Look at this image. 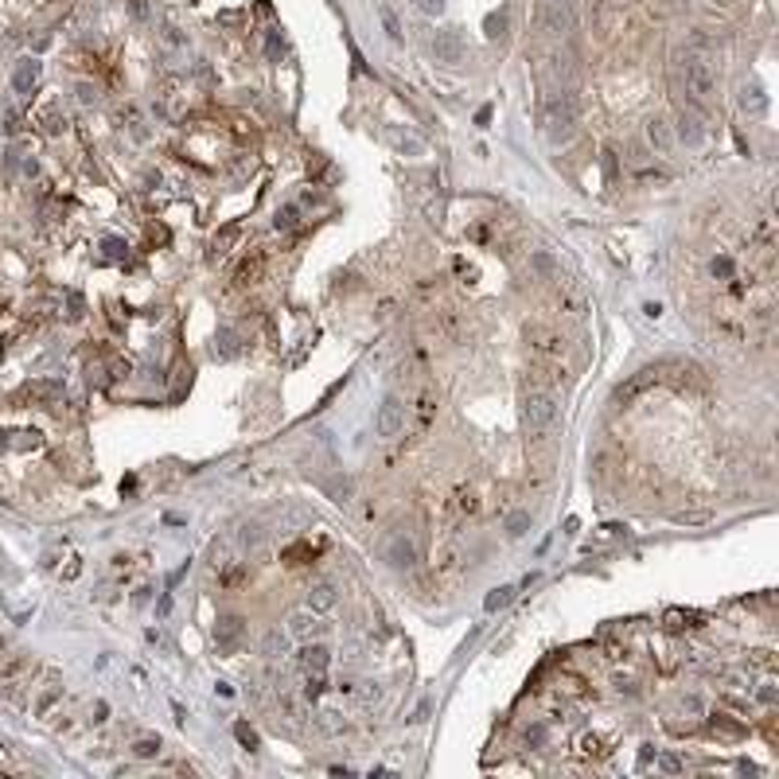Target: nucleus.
<instances>
[{
	"instance_id": "obj_19",
	"label": "nucleus",
	"mask_w": 779,
	"mask_h": 779,
	"mask_svg": "<svg viewBox=\"0 0 779 779\" xmlns=\"http://www.w3.org/2000/svg\"><path fill=\"white\" fill-rule=\"evenodd\" d=\"M288 643H293V635H288V632L269 628V632L261 635V655H265V659H281V655H288Z\"/></svg>"
},
{
	"instance_id": "obj_15",
	"label": "nucleus",
	"mask_w": 779,
	"mask_h": 779,
	"mask_svg": "<svg viewBox=\"0 0 779 779\" xmlns=\"http://www.w3.org/2000/svg\"><path fill=\"white\" fill-rule=\"evenodd\" d=\"M324 628H327V623H320L312 608H300V612H293V616H288V628H285V632L293 635V639H308L312 632H324Z\"/></svg>"
},
{
	"instance_id": "obj_14",
	"label": "nucleus",
	"mask_w": 779,
	"mask_h": 779,
	"mask_svg": "<svg viewBox=\"0 0 779 779\" xmlns=\"http://www.w3.org/2000/svg\"><path fill=\"white\" fill-rule=\"evenodd\" d=\"M242 238V222H227V227L218 230L215 238H211V249H207V261H222V257L234 249V242Z\"/></svg>"
},
{
	"instance_id": "obj_51",
	"label": "nucleus",
	"mask_w": 779,
	"mask_h": 779,
	"mask_svg": "<svg viewBox=\"0 0 779 779\" xmlns=\"http://www.w3.org/2000/svg\"><path fill=\"white\" fill-rule=\"evenodd\" d=\"M79 98H82V101H94L98 94H94V86H79Z\"/></svg>"
},
{
	"instance_id": "obj_30",
	"label": "nucleus",
	"mask_w": 779,
	"mask_h": 779,
	"mask_svg": "<svg viewBox=\"0 0 779 779\" xmlns=\"http://www.w3.org/2000/svg\"><path fill=\"white\" fill-rule=\"evenodd\" d=\"M507 24H511V20H507V12H503V8L491 12V16L484 20V35H487V40H499V35H507Z\"/></svg>"
},
{
	"instance_id": "obj_36",
	"label": "nucleus",
	"mask_w": 779,
	"mask_h": 779,
	"mask_svg": "<svg viewBox=\"0 0 779 779\" xmlns=\"http://www.w3.org/2000/svg\"><path fill=\"white\" fill-rule=\"evenodd\" d=\"M324 690H327V682H324V671H312V674H308V682H304V698H308V701H316V698H320V694H324Z\"/></svg>"
},
{
	"instance_id": "obj_55",
	"label": "nucleus",
	"mask_w": 779,
	"mask_h": 779,
	"mask_svg": "<svg viewBox=\"0 0 779 779\" xmlns=\"http://www.w3.org/2000/svg\"><path fill=\"white\" fill-rule=\"evenodd\" d=\"M557 4H569V0H557Z\"/></svg>"
},
{
	"instance_id": "obj_54",
	"label": "nucleus",
	"mask_w": 779,
	"mask_h": 779,
	"mask_svg": "<svg viewBox=\"0 0 779 779\" xmlns=\"http://www.w3.org/2000/svg\"><path fill=\"white\" fill-rule=\"evenodd\" d=\"M4 444H8V441H4V433H0V448H4Z\"/></svg>"
},
{
	"instance_id": "obj_35",
	"label": "nucleus",
	"mask_w": 779,
	"mask_h": 779,
	"mask_svg": "<svg viewBox=\"0 0 779 779\" xmlns=\"http://www.w3.org/2000/svg\"><path fill=\"white\" fill-rule=\"evenodd\" d=\"M526 530H530V511H514L511 518H507V534H511V538H523Z\"/></svg>"
},
{
	"instance_id": "obj_25",
	"label": "nucleus",
	"mask_w": 779,
	"mask_h": 779,
	"mask_svg": "<svg viewBox=\"0 0 779 779\" xmlns=\"http://www.w3.org/2000/svg\"><path fill=\"white\" fill-rule=\"evenodd\" d=\"M273 227L281 230V234H285V230H296V227H300V207H296V203H285V207H277Z\"/></svg>"
},
{
	"instance_id": "obj_7",
	"label": "nucleus",
	"mask_w": 779,
	"mask_h": 779,
	"mask_svg": "<svg viewBox=\"0 0 779 779\" xmlns=\"http://www.w3.org/2000/svg\"><path fill=\"white\" fill-rule=\"evenodd\" d=\"M538 24H542V31H550V35H565V31H573L569 4H557V0H542V4H538Z\"/></svg>"
},
{
	"instance_id": "obj_27",
	"label": "nucleus",
	"mask_w": 779,
	"mask_h": 779,
	"mask_svg": "<svg viewBox=\"0 0 779 779\" xmlns=\"http://www.w3.org/2000/svg\"><path fill=\"white\" fill-rule=\"evenodd\" d=\"M215 355L218 359H234L238 355V336L230 331V327H222V331L215 336Z\"/></svg>"
},
{
	"instance_id": "obj_46",
	"label": "nucleus",
	"mask_w": 779,
	"mask_h": 779,
	"mask_svg": "<svg viewBox=\"0 0 779 779\" xmlns=\"http://www.w3.org/2000/svg\"><path fill=\"white\" fill-rule=\"evenodd\" d=\"M659 768H662V771H671V776H678V771H682V760L666 752V756H659Z\"/></svg>"
},
{
	"instance_id": "obj_45",
	"label": "nucleus",
	"mask_w": 779,
	"mask_h": 779,
	"mask_svg": "<svg viewBox=\"0 0 779 779\" xmlns=\"http://www.w3.org/2000/svg\"><path fill=\"white\" fill-rule=\"evenodd\" d=\"M581 752H584V756H600V752H604L600 737H584V740H581Z\"/></svg>"
},
{
	"instance_id": "obj_18",
	"label": "nucleus",
	"mask_w": 779,
	"mask_h": 779,
	"mask_svg": "<svg viewBox=\"0 0 779 779\" xmlns=\"http://www.w3.org/2000/svg\"><path fill=\"white\" fill-rule=\"evenodd\" d=\"M24 397L51 405V402H59V397H63V382H55V378H40V382L24 386Z\"/></svg>"
},
{
	"instance_id": "obj_41",
	"label": "nucleus",
	"mask_w": 779,
	"mask_h": 779,
	"mask_svg": "<svg viewBox=\"0 0 779 779\" xmlns=\"http://www.w3.org/2000/svg\"><path fill=\"white\" fill-rule=\"evenodd\" d=\"M429 417H433V397L425 394L421 402H417V425L425 429V425H429Z\"/></svg>"
},
{
	"instance_id": "obj_24",
	"label": "nucleus",
	"mask_w": 779,
	"mask_h": 779,
	"mask_svg": "<svg viewBox=\"0 0 779 779\" xmlns=\"http://www.w3.org/2000/svg\"><path fill=\"white\" fill-rule=\"evenodd\" d=\"M40 125H43V133H47V137H63V133H67V113H63L59 106H47L40 113Z\"/></svg>"
},
{
	"instance_id": "obj_1",
	"label": "nucleus",
	"mask_w": 779,
	"mask_h": 779,
	"mask_svg": "<svg viewBox=\"0 0 779 779\" xmlns=\"http://www.w3.org/2000/svg\"><path fill=\"white\" fill-rule=\"evenodd\" d=\"M542 129L550 145H569L573 133H577V101L573 94H553L542 106Z\"/></svg>"
},
{
	"instance_id": "obj_43",
	"label": "nucleus",
	"mask_w": 779,
	"mask_h": 779,
	"mask_svg": "<svg viewBox=\"0 0 779 779\" xmlns=\"http://www.w3.org/2000/svg\"><path fill=\"white\" fill-rule=\"evenodd\" d=\"M417 8L425 16H444V0H417Z\"/></svg>"
},
{
	"instance_id": "obj_49",
	"label": "nucleus",
	"mask_w": 779,
	"mask_h": 779,
	"mask_svg": "<svg viewBox=\"0 0 779 779\" xmlns=\"http://www.w3.org/2000/svg\"><path fill=\"white\" fill-rule=\"evenodd\" d=\"M487 121H491V106H484L479 113H475V125H487Z\"/></svg>"
},
{
	"instance_id": "obj_44",
	"label": "nucleus",
	"mask_w": 779,
	"mask_h": 779,
	"mask_svg": "<svg viewBox=\"0 0 779 779\" xmlns=\"http://www.w3.org/2000/svg\"><path fill=\"white\" fill-rule=\"evenodd\" d=\"M106 257H113V261L125 257V242H121V238H106Z\"/></svg>"
},
{
	"instance_id": "obj_4",
	"label": "nucleus",
	"mask_w": 779,
	"mask_h": 779,
	"mask_svg": "<svg viewBox=\"0 0 779 779\" xmlns=\"http://www.w3.org/2000/svg\"><path fill=\"white\" fill-rule=\"evenodd\" d=\"M405 429V402L397 394H390L382 405H378V417H375V433L386 436V441H394V436H402Z\"/></svg>"
},
{
	"instance_id": "obj_40",
	"label": "nucleus",
	"mask_w": 779,
	"mask_h": 779,
	"mask_svg": "<svg viewBox=\"0 0 779 779\" xmlns=\"http://www.w3.org/2000/svg\"><path fill=\"white\" fill-rule=\"evenodd\" d=\"M756 698L764 701V705H776V701H779V690H776V682H771V678H768V682H760Z\"/></svg>"
},
{
	"instance_id": "obj_50",
	"label": "nucleus",
	"mask_w": 779,
	"mask_h": 779,
	"mask_svg": "<svg viewBox=\"0 0 779 779\" xmlns=\"http://www.w3.org/2000/svg\"><path fill=\"white\" fill-rule=\"evenodd\" d=\"M651 760H655V748H651V744H643V752H639V764H651Z\"/></svg>"
},
{
	"instance_id": "obj_12",
	"label": "nucleus",
	"mask_w": 779,
	"mask_h": 779,
	"mask_svg": "<svg viewBox=\"0 0 779 779\" xmlns=\"http://www.w3.org/2000/svg\"><path fill=\"white\" fill-rule=\"evenodd\" d=\"M674 133H678V140L686 148H701V145H705V121H701L698 113H690V109H682V113H678V129H674Z\"/></svg>"
},
{
	"instance_id": "obj_26",
	"label": "nucleus",
	"mask_w": 779,
	"mask_h": 779,
	"mask_svg": "<svg viewBox=\"0 0 779 779\" xmlns=\"http://www.w3.org/2000/svg\"><path fill=\"white\" fill-rule=\"evenodd\" d=\"M514 592H518V589H514V584H499V589H491V592H487L484 608H487V612H499V608H507V604L514 600Z\"/></svg>"
},
{
	"instance_id": "obj_6",
	"label": "nucleus",
	"mask_w": 779,
	"mask_h": 779,
	"mask_svg": "<svg viewBox=\"0 0 779 779\" xmlns=\"http://www.w3.org/2000/svg\"><path fill=\"white\" fill-rule=\"evenodd\" d=\"M433 59L444 63V67H460L464 63V40L456 28H444L433 35Z\"/></svg>"
},
{
	"instance_id": "obj_31",
	"label": "nucleus",
	"mask_w": 779,
	"mask_h": 779,
	"mask_svg": "<svg viewBox=\"0 0 779 779\" xmlns=\"http://www.w3.org/2000/svg\"><path fill=\"white\" fill-rule=\"evenodd\" d=\"M207 561H211V569L227 573V569H230V546H227V542H211V553H207Z\"/></svg>"
},
{
	"instance_id": "obj_20",
	"label": "nucleus",
	"mask_w": 779,
	"mask_h": 779,
	"mask_svg": "<svg viewBox=\"0 0 779 779\" xmlns=\"http://www.w3.org/2000/svg\"><path fill=\"white\" fill-rule=\"evenodd\" d=\"M336 600H339V596H336V584L320 581V584H312V589H308V608H312V612H331V608H336Z\"/></svg>"
},
{
	"instance_id": "obj_48",
	"label": "nucleus",
	"mask_w": 779,
	"mask_h": 779,
	"mask_svg": "<svg viewBox=\"0 0 779 779\" xmlns=\"http://www.w3.org/2000/svg\"><path fill=\"white\" fill-rule=\"evenodd\" d=\"M604 172H608V179L616 176V152H604Z\"/></svg>"
},
{
	"instance_id": "obj_22",
	"label": "nucleus",
	"mask_w": 779,
	"mask_h": 779,
	"mask_svg": "<svg viewBox=\"0 0 779 779\" xmlns=\"http://www.w3.org/2000/svg\"><path fill=\"white\" fill-rule=\"evenodd\" d=\"M327 662H331V651H327L324 643H308L304 651H300V666H304L308 674H312V671H327Z\"/></svg>"
},
{
	"instance_id": "obj_52",
	"label": "nucleus",
	"mask_w": 779,
	"mask_h": 779,
	"mask_svg": "<svg viewBox=\"0 0 779 779\" xmlns=\"http://www.w3.org/2000/svg\"><path fill=\"white\" fill-rule=\"evenodd\" d=\"M106 713H109V705H106V701H98V705H94V721H106Z\"/></svg>"
},
{
	"instance_id": "obj_11",
	"label": "nucleus",
	"mask_w": 779,
	"mask_h": 779,
	"mask_svg": "<svg viewBox=\"0 0 779 779\" xmlns=\"http://www.w3.org/2000/svg\"><path fill=\"white\" fill-rule=\"evenodd\" d=\"M261 273H265V249H249V254L238 261V269H234V285L238 288L257 285V281H261Z\"/></svg>"
},
{
	"instance_id": "obj_39",
	"label": "nucleus",
	"mask_w": 779,
	"mask_h": 779,
	"mask_svg": "<svg viewBox=\"0 0 779 779\" xmlns=\"http://www.w3.org/2000/svg\"><path fill=\"white\" fill-rule=\"evenodd\" d=\"M710 273L717 277V281H732V257H713Z\"/></svg>"
},
{
	"instance_id": "obj_47",
	"label": "nucleus",
	"mask_w": 779,
	"mask_h": 779,
	"mask_svg": "<svg viewBox=\"0 0 779 779\" xmlns=\"http://www.w3.org/2000/svg\"><path fill=\"white\" fill-rule=\"evenodd\" d=\"M616 690H620V694H635V678H623V674H616Z\"/></svg>"
},
{
	"instance_id": "obj_5",
	"label": "nucleus",
	"mask_w": 779,
	"mask_h": 779,
	"mask_svg": "<svg viewBox=\"0 0 779 779\" xmlns=\"http://www.w3.org/2000/svg\"><path fill=\"white\" fill-rule=\"evenodd\" d=\"M386 561L394 565V569H417V561H421V550H417L413 534H394V538H390V546H386Z\"/></svg>"
},
{
	"instance_id": "obj_3",
	"label": "nucleus",
	"mask_w": 779,
	"mask_h": 779,
	"mask_svg": "<svg viewBox=\"0 0 779 779\" xmlns=\"http://www.w3.org/2000/svg\"><path fill=\"white\" fill-rule=\"evenodd\" d=\"M682 82H686V94L698 101H710L713 90H717V74H713V63L701 55V51H686L682 55Z\"/></svg>"
},
{
	"instance_id": "obj_2",
	"label": "nucleus",
	"mask_w": 779,
	"mask_h": 779,
	"mask_svg": "<svg viewBox=\"0 0 779 779\" xmlns=\"http://www.w3.org/2000/svg\"><path fill=\"white\" fill-rule=\"evenodd\" d=\"M557 417H561V405H557L553 390H530L523 397V425L534 441L550 433L553 425H557Z\"/></svg>"
},
{
	"instance_id": "obj_53",
	"label": "nucleus",
	"mask_w": 779,
	"mask_h": 779,
	"mask_svg": "<svg viewBox=\"0 0 779 779\" xmlns=\"http://www.w3.org/2000/svg\"><path fill=\"white\" fill-rule=\"evenodd\" d=\"M277 55H281V40L273 35V40H269V59H277Z\"/></svg>"
},
{
	"instance_id": "obj_33",
	"label": "nucleus",
	"mask_w": 779,
	"mask_h": 779,
	"mask_svg": "<svg viewBox=\"0 0 779 779\" xmlns=\"http://www.w3.org/2000/svg\"><path fill=\"white\" fill-rule=\"evenodd\" d=\"M390 140H394V148H397V152H405V156H421V152H425V145L417 137H409V133H394Z\"/></svg>"
},
{
	"instance_id": "obj_42",
	"label": "nucleus",
	"mask_w": 779,
	"mask_h": 779,
	"mask_svg": "<svg viewBox=\"0 0 779 779\" xmlns=\"http://www.w3.org/2000/svg\"><path fill=\"white\" fill-rule=\"evenodd\" d=\"M530 261H534V269H538L542 277H550V273H553V257H550V254H542V249H538V254H534Z\"/></svg>"
},
{
	"instance_id": "obj_38",
	"label": "nucleus",
	"mask_w": 779,
	"mask_h": 779,
	"mask_svg": "<svg viewBox=\"0 0 779 779\" xmlns=\"http://www.w3.org/2000/svg\"><path fill=\"white\" fill-rule=\"evenodd\" d=\"M234 737H238V744H242V748H249V752H254L257 744H261V740H257V732L249 729L246 721H238V725H234Z\"/></svg>"
},
{
	"instance_id": "obj_10",
	"label": "nucleus",
	"mask_w": 779,
	"mask_h": 779,
	"mask_svg": "<svg viewBox=\"0 0 779 779\" xmlns=\"http://www.w3.org/2000/svg\"><path fill=\"white\" fill-rule=\"evenodd\" d=\"M242 632H246V620H242V616H218L215 620L218 651H234L238 643H242Z\"/></svg>"
},
{
	"instance_id": "obj_8",
	"label": "nucleus",
	"mask_w": 779,
	"mask_h": 779,
	"mask_svg": "<svg viewBox=\"0 0 779 779\" xmlns=\"http://www.w3.org/2000/svg\"><path fill=\"white\" fill-rule=\"evenodd\" d=\"M526 343L534 347V351H542V355H561L565 351V339L553 331V327H546V324H526Z\"/></svg>"
},
{
	"instance_id": "obj_9",
	"label": "nucleus",
	"mask_w": 779,
	"mask_h": 779,
	"mask_svg": "<svg viewBox=\"0 0 779 779\" xmlns=\"http://www.w3.org/2000/svg\"><path fill=\"white\" fill-rule=\"evenodd\" d=\"M655 382H659V370H655V366H651V370H639V375H632L616 394H612V405H632L635 397H639L643 390H651Z\"/></svg>"
},
{
	"instance_id": "obj_28",
	"label": "nucleus",
	"mask_w": 779,
	"mask_h": 779,
	"mask_svg": "<svg viewBox=\"0 0 779 779\" xmlns=\"http://www.w3.org/2000/svg\"><path fill=\"white\" fill-rule=\"evenodd\" d=\"M324 491L331 495L336 503H351V479H347V475H331L324 484Z\"/></svg>"
},
{
	"instance_id": "obj_16",
	"label": "nucleus",
	"mask_w": 779,
	"mask_h": 779,
	"mask_svg": "<svg viewBox=\"0 0 779 779\" xmlns=\"http://www.w3.org/2000/svg\"><path fill=\"white\" fill-rule=\"evenodd\" d=\"M59 698H63V682H59V674H55V671H47V682H43L40 698H35V705H31V710H35V717H47L51 705H55Z\"/></svg>"
},
{
	"instance_id": "obj_37",
	"label": "nucleus",
	"mask_w": 779,
	"mask_h": 779,
	"mask_svg": "<svg viewBox=\"0 0 779 779\" xmlns=\"http://www.w3.org/2000/svg\"><path fill=\"white\" fill-rule=\"evenodd\" d=\"M156 752H160V737H140L133 744V756H140V760H152Z\"/></svg>"
},
{
	"instance_id": "obj_13",
	"label": "nucleus",
	"mask_w": 779,
	"mask_h": 779,
	"mask_svg": "<svg viewBox=\"0 0 779 779\" xmlns=\"http://www.w3.org/2000/svg\"><path fill=\"white\" fill-rule=\"evenodd\" d=\"M737 101H740V109H744L748 117H764V113H768V94H764L760 82H744L740 94H737Z\"/></svg>"
},
{
	"instance_id": "obj_32",
	"label": "nucleus",
	"mask_w": 779,
	"mask_h": 779,
	"mask_svg": "<svg viewBox=\"0 0 779 779\" xmlns=\"http://www.w3.org/2000/svg\"><path fill=\"white\" fill-rule=\"evenodd\" d=\"M378 16H382V28H386V35L394 43H402V24H397V16H394V8L390 4H378Z\"/></svg>"
},
{
	"instance_id": "obj_34",
	"label": "nucleus",
	"mask_w": 779,
	"mask_h": 779,
	"mask_svg": "<svg viewBox=\"0 0 779 779\" xmlns=\"http://www.w3.org/2000/svg\"><path fill=\"white\" fill-rule=\"evenodd\" d=\"M160 40H164V47H168V51H176V55H188V40H183V35L172 28V24H168V28H160Z\"/></svg>"
},
{
	"instance_id": "obj_23",
	"label": "nucleus",
	"mask_w": 779,
	"mask_h": 779,
	"mask_svg": "<svg viewBox=\"0 0 779 779\" xmlns=\"http://www.w3.org/2000/svg\"><path fill=\"white\" fill-rule=\"evenodd\" d=\"M12 82H16V90H20V94H28V90L40 82V59H20V63H16V74H12Z\"/></svg>"
},
{
	"instance_id": "obj_21",
	"label": "nucleus",
	"mask_w": 779,
	"mask_h": 779,
	"mask_svg": "<svg viewBox=\"0 0 779 779\" xmlns=\"http://www.w3.org/2000/svg\"><path fill=\"white\" fill-rule=\"evenodd\" d=\"M710 729L717 732V737H725V740H740L744 732H748L744 725H740V721H732L729 713H721V710H717V713H710Z\"/></svg>"
},
{
	"instance_id": "obj_17",
	"label": "nucleus",
	"mask_w": 779,
	"mask_h": 779,
	"mask_svg": "<svg viewBox=\"0 0 779 779\" xmlns=\"http://www.w3.org/2000/svg\"><path fill=\"white\" fill-rule=\"evenodd\" d=\"M647 140H651V148H659V152H671L674 148V129L666 117H651L647 121Z\"/></svg>"
},
{
	"instance_id": "obj_29",
	"label": "nucleus",
	"mask_w": 779,
	"mask_h": 779,
	"mask_svg": "<svg viewBox=\"0 0 779 779\" xmlns=\"http://www.w3.org/2000/svg\"><path fill=\"white\" fill-rule=\"evenodd\" d=\"M546 740H550V729H546L542 721L526 725V732H523V744H526V748H546Z\"/></svg>"
}]
</instances>
